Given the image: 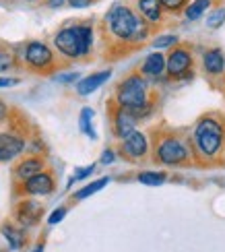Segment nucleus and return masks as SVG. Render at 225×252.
Segmentation results:
<instances>
[{"label":"nucleus","mask_w":225,"mask_h":252,"mask_svg":"<svg viewBox=\"0 0 225 252\" xmlns=\"http://www.w3.org/2000/svg\"><path fill=\"white\" fill-rule=\"evenodd\" d=\"M194 145H196V151L200 155H205L207 159L215 157L223 145V124L211 116L202 118L194 128Z\"/></svg>","instance_id":"20e7f679"},{"label":"nucleus","mask_w":225,"mask_h":252,"mask_svg":"<svg viewBox=\"0 0 225 252\" xmlns=\"http://www.w3.org/2000/svg\"><path fill=\"white\" fill-rule=\"evenodd\" d=\"M19 85V79H13V77H0V89L2 87H15Z\"/></svg>","instance_id":"c756f323"},{"label":"nucleus","mask_w":225,"mask_h":252,"mask_svg":"<svg viewBox=\"0 0 225 252\" xmlns=\"http://www.w3.org/2000/svg\"><path fill=\"white\" fill-rule=\"evenodd\" d=\"M223 23H225V8H217V10H213L211 17L207 19V25H209L211 29H219Z\"/></svg>","instance_id":"b1692460"},{"label":"nucleus","mask_w":225,"mask_h":252,"mask_svg":"<svg viewBox=\"0 0 225 252\" xmlns=\"http://www.w3.org/2000/svg\"><path fill=\"white\" fill-rule=\"evenodd\" d=\"M93 116H95V112L91 108H83L81 116H79V128H81L83 134H87L89 139H97L95 128H93Z\"/></svg>","instance_id":"aec40b11"},{"label":"nucleus","mask_w":225,"mask_h":252,"mask_svg":"<svg viewBox=\"0 0 225 252\" xmlns=\"http://www.w3.org/2000/svg\"><path fill=\"white\" fill-rule=\"evenodd\" d=\"M2 236L6 238L8 246L13 250H21L27 242V236H25V227L21 225H13V223H4L2 225Z\"/></svg>","instance_id":"2eb2a0df"},{"label":"nucleus","mask_w":225,"mask_h":252,"mask_svg":"<svg viewBox=\"0 0 225 252\" xmlns=\"http://www.w3.org/2000/svg\"><path fill=\"white\" fill-rule=\"evenodd\" d=\"M93 44V27L91 25H70L60 29L54 37V46L64 58L77 60L85 58L91 52Z\"/></svg>","instance_id":"7ed1b4c3"},{"label":"nucleus","mask_w":225,"mask_h":252,"mask_svg":"<svg viewBox=\"0 0 225 252\" xmlns=\"http://www.w3.org/2000/svg\"><path fill=\"white\" fill-rule=\"evenodd\" d=\"M155 155L165 165H178L188 159V147L180 139H176V136H165V139L157 143Z\"/></svg>","instance_id":"423d86ee"},{"label":"nucleus","mask_w":225,"mask_h":252,"mask_svg":"<svg viewBox=\"0 0 225 252\" xmlns=\"http://www.w3.org/2000/svg\"><path fill=\"white\" fill-rule=\"evenodd\" d=\"M56 188V182H54V176L50 172H44L41 170L39 174L27 178L21 184V192L23 194H29V196H46V194H52Z\"/></svg>","instance_id":"0eeeda50"},{"label":"nucleus","mask_w":225,"mask_h":252,"mask_svg":"<svg viewBox=\"0 0 225 252\" xmlns=\"http://www.w3.org/2000/svg\"><path fill=\"white\" fill-rule=\"evenodd\" d=\"M93 172H95V165H87V167H81V170H77V172H74V176H72L70 180H68V186H70L72 182L85 180V178H87V176H91Z\"/></svg>","instance_id":"a878e982"},{"label":"nucleus","mask_w":225,"mask_h":252,"mask_svg":"<svg viewBox=\"0 0 225 252\" xmlns=\"http://www.w3.org/2000/svg\"><path fill=\"white\" fill-rule=\"evenodd\" d=\"M165 174L163 172H141L138 174V182H143L147 186H159L165 182Z\"/></svg>","instance_id":"4be33fe9"},{"label":"nucleus","mask_w":225,"mask_h":252,"mask_svg":"<svg viewBox=\"0 0 225 252\" xmlns=\"http://www.w3.org/2000/svg\"><path fill=\"white\" fill-rule=\"evenodd\" d=\"M66 213H68V209H66V207H58V209H54V211H52V215L48 217V223H50V225H56V223H60Z\"/></svg>","instance_id":"bb28decb"},{"label":"nucleus","mask_w":225,"mask_h":252,"mask_svg":"<svg viewBox=\"0 0 225 252\" xmlns=\"http://www.w3.org/2000/svg\"><path fill=\"white\" fill-rule=\"evenodd\" d=\"M112 124H114V134L118 136V139H124V136H128V134L134 130L136 118L128 110L118 106L114 110V114H112Z\"/></svg>","instance_id":"f8f14e48"},{"label":"nucleus","mask_w":225,"mask_h":252,"mask_svg":"<svg viewBox=\"0 0 225 252\" xmlns=\"http://www.w3.org/2000/svg\"><path fill=\"white\" fill-rule=\"evenodd\" d=\"M44 167H46L44 157H39V155H31V157H25L23 161H19V165L15 167V176L19 178L21 182H23V180H27V178L39 174L41 170H44Z\"/></svg>","instance_id":"4468645a"},{"label":"nucleus","mask_w":225,"mask_h":252,"mask_svg":"<svg viewBox=\"0 0 225 252\" xmlns=\"http://www.w3.org/2000/svg\"><path fill=\"white\" fill-rule=\"evenodd\" d=\"M192 66V56L188 50H174L169 54L167 62H165V70L169 72L171 77H184L186 72L190 70Z\"/></svg>","instance_id":"9b49d317"},{"label":"nucleus","mask_w":225,"mask_h":252,"mask_svg":"<svg viewBox=\"0 0 225 252\" xmlns=\"http://www.w3.org/2000/svg\"><path fill=\"white\" fill-rule=\"evenodd\" d=\"M174 44H178V35H159L157 39H153V48H157V50L169 48Z\"/></svg>","instance_id":"393cba45"},{"label":"nucleus","mask_w":225,"mask_h":252,"mask_svg":"<svg viewBox=\"0 0 225 252\" xmlns=\"http://www.w3.org/2000/svg\"><path fill=\"white\" fill-rule=\"evenodd\" d=\"M202 64H205V70L209 75H221L225 70V56L221 50H209L205 58H202Z\"/></svg>","instance_id":"f3484780"},{"label":"nucleus","mask_w":225,"mask_h":252,"mask_svg":"<svg viewBox=\"0 0 225 252\" xmlns=\"http://www.w3.org/2000/svg\"><path fill=\"white\" fill-rule=\"evenodd\" d=\"M23 58L31 70L48 72L50 68H54V50L46 46L44 41H29L25 46Z\"/></svg>","instance_id":"39448f33"},{"label":"nucleus","mask_w":225,"mask_h":252,"mask_svg":"<svg viewBox=\"0 0 225 252\" xmlns=\"http://www.w3.org/2000/svg\"><path fill=\"white\" fill-rule=\"evenodd\" d=\"M60 83H72V81H79V72H68V75H58Z\"/></svg>","instance_id":"7c9ffc66"},{"label":"nucleus","mask_w":225,"mask_h":252,"mask_svg":"<svg viewBox=\"0 0 225 252\" xmlns=\"http://www.w3.org/2000/svg\"><path fill=\"white\" fill-rule=\"evenodd\" d=\"M143 75L147 77H161L163 70H165V58L163 54H159V52H153V54H149L143 62Z\"/></svg>","instance_id":"dca6fc26"},{"label":"nucleus","mask_w":225,"mask_h":252,"mask_svg":"<svg viewBox=\"0 0 225 252\" xmlns=\"http://www.w3.org/2000/svg\"><path fill=\"white\" fill-rule=\"evenodd\" d=\"M6 118H8V106L4 101H0V124H2Z\"/></svg>","instance_id":"473e14b6"},{"label":"nucleus","mask_w":225,"mask_h":252,"mask_svg":"<svg viewBox=\"0 0 225 252\" xmlns=\"http://www.w3.org/2000/svg\"><path fill=\"white\" fill-rule=\"evenodd\" d=\"M33 252H44V244H37V246L33 248Z\"/></svg>","instance_id":"f704fd0d"},{"label":"nucleus","mask_w":225,"mask_h":252,"mask_svg":"<svg viewBox=\"0 0 225 252\" xmlns=\"http://www.w3.org/2000/svg\"><path fill=\"white\" fill-rule=\"evenodd\" d=\"M112 77V70H99V72H93V75L89 77H85L77 83V91H79V95H91L93 91H97L103 83H108V79Z\"/></svg>","instance_id":"ddd939ff"},{"label":"nucleus","mask_w":225,"mask_h":252,"mask_svg":"<svg viewBox=\"0 0 225 252\" xmlns=\"http://www.w3.org/2000/svg\"><path fill=\"white\" fill-rule=\"evenodd\" d=\"M27 2H33V0H27Z\"/></svg>","instance_id":"c9c22d12"},{"label":"nucleus","mask_w":225,"mask_h":252,"mask_svg":"<svg viewBox=\"0 0 225 252\" xmlns=\"http://www.w3.org/2000/svg\"><path fill=\"white\" fill-rule=\"evenodd\" d=\"M207 8H209V0H194V2L186 8V19L188 21H196V19H200L202 15L207 13Z\"/></svg>","instance_id":"412c9836"},{"label":"nucleus","mask_w":225,"mask_h":252,"mask_svg":"<svg viewBox=\"0 0 225 252\" xmlns=\"http://www.w3.org/2000/svg\"><path fill=\"white\" fill-rule=\"evenodd\" d=\"M64 2H66V0H48V4H50L52 8H60Z\"/></svg>","instance_id":"72a5a7b5"},{"label":"nucleus","mask_w":225,"mask_h":252,"mask_svg":"<svg viewBox=\"0 0 225 252\" xmlns=\"http://www.w3.org/2000/svg\"><path fill=\"white\" fill-rule=\"evenodd\" d=\"M114 159H116V153H114L112 149H105V151L101 153V159H99V161H101V165H110Z\"/></svg>","instance_id":"c85d7f7f"},{"label":"nucleus","mask_w":225,"mask_h":252,"mask_svg":"<svg viewBox=\"0 0 225 252\" xmlns=\"http://www.w3.org/2000/svg\"><path fill=\"white\" fill-rule=\"evenodd\" d=\"M116 106L128 110L134 118H143L149 114L151 106H149V87L147 81L134 72V75L126 77L120 87L116 89Z\"/></svg>","instance_id":"f03ea898"},{"label":"nucleus","mask_w":225,"mask_h":252,"mask_svg":"<svg viewBox=\"0 0 225 252\" xmlns=\"http://www.w3.org/2000/svg\"><path fill=\"white\" fill-rule=\"evenodd\" d=\"M184 2H186V0H159V4L169 8V10H178Z\"/></svg>","instance_id":"cd10ccee"},{"label":"nucleus","mask_w":225,"mask_h":252,"mask_svg":"<svg viewBox=\"0 0 225 252\" xmlns=\"http://www.w3.org/2000/svg\"><path fill=\"white\" fill-rule=\"evenodd\" d=\"M68 4L72 8H85V6L91 4V0H68Z\"/></svg>","instance_id":"2f4dec72"},{"label":"nucleus","mask_w":225,"mask_h":252,"mask_svg":"<svg viewBox=\"0 0 225 252\" xmlns=\"http://www.w3.org/2000/svg\"><path fill=\"white\" fill-rule=\"evenodd\" d=\"M41 215H44V207L41 203L33 201V198H25L15 207V219L21 227H31V225H37Z\"/></svg>","instance_id":"6e6552de"},{"label":"nucleus","mask_w":225,"mask_h":252,"mask_svg":"<svg viewBox=\"0 0 225 252\" xmlns=\"http://www.w3.org/2000/svg\"><path fill=\"white\" fill-rule=\"evenodd\" d=\"M17 66V60H15V54L10 50H0V72L2 70H10Z\"/></svg>","instance_id":"5701e85b"},{"label":"nucleus","mask_w":225,"mask_h":252,"mask_svg":"<svg viewBox=\"0 0 225 252\" xmlns=\"http://www.w3.org/2000/svg\"><path fill=\"white\" fill-rule=\"evenodd\" d=\"M105 23L110 27V33L120 41H132L138 44L149 35V25L143 17H136L130 6L114 4L110 13L105 15Z\"/></svg>","instance_id":"f257e3e1"},{"label":"nucleus","mask_w":225,"mask_h":252,"mask_svg":"<svg viewBox=\"0 0 225 252\" xmlns=\"http://www.w3.org/2000/svg\"><path fill=\"white\" fill-rule=\"evenodd\" d=\"M138 10L143 13V19L149 23H157L161 19V4L159 0H138Z\"/></svg>","instance_id":"a211bd4d"},{"label":"nucleus","mask_w":225,"mask_h":252,"mask_svg":"<svg viewBox=\"0 0 225 252\" xmlns=\"http://www.w3.org/2000/svg\"><path fill=\"white\" fill-rule=\"evenodd\" d=\"M25 151V141L13 132H0V161H10Z\"/></svg>","instance_id":"9d476101"},{"label":"nucleus","mask_w":225,"mask_h":252,"mask_svg":"<svg viewBox=\"0 0 225 252\" xmlns=\"http://www.w3.org/2000/svg\"><path fill=\"white\" fill-rule=\"evenodd\" d=\"M112 182V178H99V180H95V182H91V184H87V186H83L81 190H77L74 192V201H83V198H89L91 194H95V192H99L101 188H105Z\"/></svg>","instance_id":"6ab92c4d"},{"label":"nucleus","mask_w":225,"mask_h":252,"mask_svg":"<svg viewBox=\"0 0 225 252\" xmlns=\"http://www.w3.org/2000/svg\"><path fill=\"white\" fill-rule=\"evenodd\" d=\"M147 151H149V143H147V136L141 130L134 128L130 134L122 139V155L126 159H132V161L143 159Z\"/></svg>","instance_id":"1a4fd4ad"}]
</instances>
